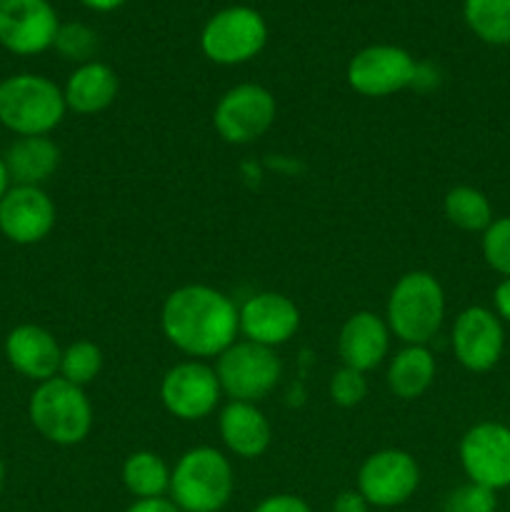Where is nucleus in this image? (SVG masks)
Returning a JSON list of instances; mask_svg holds the SVG:
<instances>
[{
    "mask_svg": "<svg viewBox=\"0 0 510 512\" xmlns=\"http://www.w3.org/2000/svg\"><path fill=\"white\" fill-rule=\"evenodd\" d=\"M435 373H438V365H435V355L430 353L428 345H403L390 358L385 380L395 398L415 400L428 393Z\"/></svg>",
    "mask_w": 510,
    "mask_h": 512,
    "instance_id": "nucleus-22",
    "label": "nucleus"
},
{
    "mask_svg": "<svg viewBox=\"0 0 510 512\" xmlns=\"http://www.w3.org/2000/svg\"><path fill=\"white\" fill-rule=\"evenodd\" d=\"M125 490L135 500L165 498L170 490V468L158 453L153 450H138L125 458L123 470H120Z\"/></svg>",
    "mask_w": 510,
    "mask_h": 512,
    "instance_id": "nucleus-23",
    "label": "nucleus"
},
{
    "mask_svg": "<svg viewBox=\"0 0 510 512\" xmlns=\"http://www.w3.org/2000/svg\"><path fill=\"white\" fill-rule=\"evenodd\" d=\"M333 512H370V505L358 490H343L335 495Z\"/></svg>",
    "mask_w": 510,
    "mask_h": 512,
    "instance_id": "nucleus-32",
    "label": "nucleus"
},
{
    "mask_svg": "<svg viewBox=\"0 0 510 512\" xmlns=\"http://www.w3.org/2000/svg\"><path fill=\"white\" fill-rule=\"evenodd\" d=\"M10 175H8V168H5V160H3V155H0V200H3V195L8 193L10 190Z\"/></svg>",
    "mask_w": 510,
    "mask_h": 512,
    "instance_id": "nucleus-36",
    "label": "nucleus"
},
{
    "mask_svg": "<svg viewBox=\"0 0 510 512\" xmlns=\"http://www.w3.org/2000/svg\"><path fill=\"white\" fill-rule=\"evenodd\" d=\"M65 113L63 88L55 80L40 73H13L0 80V125L15 138L50 135Z\"/></svg>",
    "mask_w": 510,
    "mask_h": 512,
    "instance_id": "nucleus-3",
    "label": "nucleus"
},
{
    "mask_svg": "<svg viewBox=\"0 0 510 512\" xmlns=\"http://www.w3.org/2000/svg\"><path fill=\"white\" fill-rule=\"evenodd\" d=\"M100 370H103V350L90 340H75L68 348H63L58 375L68 383L85 388L98 378Z\"/></svg>",
    "mask_w": 510,
    "mask_h": 512,
    "instance_id": "nucleus-26",
    "label": "nucleus"
},
{
    "mask_svg": "<svg viewBox=\"0 0 510 512\" xmlns=\"http://www.w3.org/2000/svg\"><path fill=\"white\" fill-rule=\"evenodd\" d=\"M418 60L400 45L375 43L358 50L345 68V80L363 98H388L413 88Z\"/></svg>",
    "mask_w": 510,
    "mask_h": 512,
    "instance_id": "nucleus-9",
    "label": "nucleus"
},
{
    "mask_svg": "<svg viewBox=\"0 0 510 512\" xmlns=\"http://www.w3.org/2000/svg\"><path fill=\"white\" fill-rule=\"evenodd\" d=\"M118 75L103 60L75 65L63 85L65 108L78 115H95L108 110L118 98Z\"/></svg>",
    "mask_w": 510,
    "mask_h": 512,
    "instance_id": "nucleus-20",
    "label": "nucleus"
},
{
    "mask_svg": "<svg viewBox=\"0 0 510 512\" xmlns=\"http://www.w3.org/2000/svg\"><path fill=\"white\" fill-rule=\"evenodd\" d=\"M5 478H8V470H5L3 458H0V498H3V490H5Z\"/></svg>",
    "mask_w": 510,
    "mask_h": 512,
    "instance_id": "nucleus-37",
    "label": "nucleus"
},
{
    "mask_svg": "<svg viewBox=\"0 0 510 512\" xmlns=\"http://www.w3.org/2000/svg\"><path fill=\"white\" fill-rule=\"evenodd\" d=\"M60 20L50 0H0V45L18 58L53 48Z\"/></svg>",
    "mask_w": 510,
    "mask_h": 512,
    "instance_id": "nucleus-13",
    "label": "nucleus"
},
{
    "mask_svg": "<svg viewBox=\"0 0 510 512\" xmlns=\"http://www.w3.org/2000/svg\"><path fill=\"white\" fill-rule=\"evenodd\" d=\"M328 393L338 408H355V405L368 398V380H365V373L343 365V368L330 375Z\"/></svg>",
    "mask_w": 510,
    "mask_h": 512,
    "instance_id": "nucleus-29",
    "label": "nucleus"
},
{
    "mask_svg": "<svg viewBox=\"0 0 510 512\" xmlns=\"http://www.w3.org/2000/svg\"><path fill=\"white\" fill-rule=\"evenodd\" d=\"M470 33L488 45H510V0H463Z\"/></svg>",
    "mask_w": 510,
    "mask_h": 512,
    "instance_id": "nucleus-25",
    "label": "nucleus"
},
{
    "mask_svg": "<svg viewBox=\"0 0 510 512\" xmlns=\"http://www.w3.org/2000/svg\"><path fill=\"white\" fill-rule=\"evenodd\" d=\"M483 258L503 278H510V215L495 218L483 233Z\"/></svg>",
    "mask_w": 510,
    "mask_h": 512,
    "instance_id": "nucleus-28",
    "label": "nucleus"
},
{
    "mask_svg": "<svg viewBox=\"0 0 510 512\" xmlns=\"http://www.w3.org/2000/svg\"><path fill=\"white\" fill-rule=\"evenodd\" d=\"M160 328L190 360L218 358L240 335L238 305L210 285H180L163 300Z\"/></svg>",
    "mask_w": 510,
    "mask_h": 512,
    "instance_id": "nucleus-1",
    "label": "nucleus"
},
{
    "mask_svg": "<svg viewBox=\"0 0 510 512\" xmlns=\"http://www.w3.org/2000/svg\"><path fill=\"white\" fill-rule=\"evenodd\" d=\"M215 375L223 395L240 403H255L268 398L283 378V363L273 348H263L250 340H235L218 355Z\"/></svg>",
    "mask_w": 510,
    "mask_h": 512,
    "instance_id": "nucleus-7",
    "label": "nucleus"
},
{
    "mask_svg": "<svg viewBox=\"0 0 510 512\" xmlns=\"http://www.w3.org/2000/svg\"><path fill=\"white\" fill-rule=\"evenodd\" d=\"M13 185H35L43 188L60 165V148L50 135H30L15 138L3 153Z\"/></svg>",
    "mask_w": 510,
    "mask_h": 512,
    "instance_id": "nucleus-21",
    "label": "nucleus"
},
{
    "mask_svg": "<svg viewBox=\"0 0 510 512\" xmlns=\"http://www.w3.org/2000/svg\"><path fill=\"white\" fill-rule=\"evenodd\" d=\"M253 512H313V508L303 498H298V495L275 493L260 500Z\"/></svg>",
    "mask_w": 510,
    "mask_h": 512,
    "instance_id": "nucleus-31",
    "label": "nucleus"
},
{
    "mask_svg": "<svg viewBox=\"0 0 510 512\" xmlns=\"http://www.w3.org/2000/svg\"><path fill=\"white\" fill-rule=\"evenodd\" d=\"M390 333L385 318L373 310H358L343 323L338 333V355L345 368L370 373L390 353Z\"/></svg>",
    "mask_w": 510,
    "mask_h": 512,
    "instance_id": "nucleus-18",
    "label": "nucleus"
},
{
    "mask_svg": "<svg viewBox=\"0 0 510 512\" xmlns=\"http://www.w3.org/2000/svg\"><path fill=\"white\" fill-rule=\"evenodd\" d=\"M300 328V310L288 295L263 290L238 308V330L245 340L263 348H280L295 338Z\"/></svg>",
    "mask_w": 510,
    "mask_h": 512,
    "instance_id": "nucleus-16",
    "label": "nucleus"
},
{
    "mask_svg": "<svg viewBox=\"0 0 510 512\" xmlns=\"http://www.w3.org/2000/svg\"><path fill=\"white\" fill-rule=\"evenodd\" d=\"M268 43V23L250 5H228L200 30V50L215 65H243Z\"/></svg>",
    "mask_w": 510,
    "mask_h": 512,
    "instance_id": "nucleus-6",
    "label": "nucleus"
},
{
    "mask_svg": "<svg viewBox=\"0 0 510 512\" xmlns=\"http://www.w3.org/2000/svg\"><path fill=\"white\" fill-rule=\"evenodd\" d=\"M498 510V498L493 490L483 485L465 483L460 488L450 490L443 500V512H495Z\"/></svg>",
    "mask_w": 510,
    "mask_h": 512,
    "instance_id": "nucleus-30",
    "label": "nucleus"
},
{
    "mask_svg": "<svg viewBox=\"0 0 510 512\" xmlns=\"http://www.w3.org/2000/svg\"><path fill=\"white\" fill-rule=\"evenodd\" d=\"M443 213L448 223L463 233H485V228L495 220L488 195L473 185L450 188L443 198Z\"/></svg>",
    "mask_w": 510,
    "mask_h": 512,
    "instance_id": "nucleus-24",
    "label": "nucleus"
},
{
    "mask_svg": "<svg viewBox=\"0 0 510 512\" xmlns=\"http://www.w3.org/2000/svg\"><path fill=\"white\" fill-rule=\"evenodd\" d=\"M460 465L468 483L498 490L510 488V428L503 423H475L465 430L458 445Z\"/></svg>",
    "mask_w": 510,
    "mask_h": 512,
    "instance_id": "nucleus-12",
    "label": "nucleus"
},
{
    "mask_svg": "<svg viewBox=\"0 0 510 512\" xmlns=\"http://www.w3.org/2000/svg\"><path fill=\"white\" fill-rule=\"evenodd\" d=\"M278 103L265 85L240 83L220 95L213 110V128L225 143L250 145L275 123Z\"/></svg>",
    "mask_w": 510,
    "mask_h": 512,
    "instance_id": "nucleus-8",
    "label": "nucleus"
},
{
    "mask_svg": "<svg viewBox=\"0 0 510 512\" xmlns=\"http://www.w3.org/2000/svg\"><path fill=\"white\" fill-rule=\"evenodd\" d=\"M220 440L225 448L243 460H255L268 453L273 443V428L255 403L230 400L218 415Z\"/></svg>",
    "mask_w": 510,
    "mask_h": 512,
    "instance_id": "nucleus-19",
    "label": "nucleus"
},
{
    "mask_svg": "<svg viewBox=\"0 0 510 512\" xmlns=\"http://www.w3.org/2000/svg\"><path fill=\"white\" fill-rule=\"evenodd\" d=\"M125 512H180V510L170 498H148V500H133Z\"/></svg>",
    "mask_w": 510,
    "mask_h": 512,
    "instance_id": "nucleus-34",
    "label": "nucleus"
},
{
    "mask_svg": "<svg viewBox=\"0 0 510 512\" xmlns=\"http://www.w3.org/2000/svg\"><path fill=\"white\" fill-rule=\"evenodd\" d=\"M28 418L40 438L60 448H70L80 445L90 435L93 405L85 395V388L55 375L35 385L28 400Z\"/></svg>",
    "mask_w": 510,
    "mask_h": 512,
    "instance_id": "nucleus-5",
    "label": "nucleus"
},
{
    "mask_svg": "<svg viewBox=\"0 0 510 512\" xmlns=\"http://www.w3.org/2000/svg\"><path fill=\"white\" fill-rule=\"evenodd\" d=\"M220 398H223V390H220L218 375L205 360H183L173 365L160 380L163 408L183 423L208 418L210 413H215Z\"/></svg>",
    "mask_w": 510,
    "mask_h": 512,
    "instance_id": "nucleus-11",
    "label": "nucleus"
},
{
    "mask_svg": "<svg viewBox=\"0 0 510 512\" xmlns=\"http://www.w3.org/2000/svg\"><path fill=\"white\" fill-rule=\"evenodd\" d=\"M493 305V313L498 315L503 323H510V278H503L498 283V288H495L493 293Z\"/></svg>",
    "mask_w": 510,
    "mask_h": 512,
    "instance_id": "nucleus-33",
    "label": "nucleus"
},
{
    "mask_svg": "<svg viewBox=\"0 0 510 512\" xmlns=\"http://www.w3.org/2000/svg\"><path fill=\"white\" fill-rule=\"evenodd\" d=\"M445 320V290L428 270H410L395 280L385 305V323L403 345H428Z\"/></svg>",
    "mask_w": 510,
    "mask_h": 512,
    "instance_id": "nucleus-2",
    "label": "nucleus"
},
{
    "mask_svg": "<svg viewBox=\"0 0 510 512\" xmlns=\"http://www.w3.org/2000/svg\"><path fill=\"white\" fill-rule=\"evenodd\" d=\"M3 350L10 368L23 378L33 380L35 385L55 378L60 370V358H63V348L55 335L35 323L15 325L5 335Z\"/></svg>",
    "mask_w": 510,
    "mask_h": 512,
    "instance_id": "nucleus-17",
    "label": "nucleus"
},
{
    "mask_svg": "<svg viewBox=\"0 0 510 512\" xmlns=\"http://www.w3.org/2000/svg\"><path fill=\"white\" fill-rule=\"evenodd\" d=\"M420 485V465L408 450L385 448L368 455L358 470V493L370 508H400Z\"/></svg>",
    "mask_w": 510,
    "mask_h": 512,
    "instance_id": "nucleus-10",
    "label": "nucleus"
},
{
    "mask_svg": "<svg viewBox=\"0 0 510 512\" xmlns=\"http://www.w3.org/2000/svg\"><path fill=\"white\" fill-rule=\"evenodd\" d=\"M53 198L35 185H10L0 200V235L15 245H35L55 228Z\"/></svg>",
    "mask_w": 510,
    "mask_h": 512,
    "instance_id": "nucleus-15",
    "label": "nucleus"
},
{
    "mask_svg": "<svg viewBox=\"0 0 510 512\" xmlns=\"http://www.w3.org/2000/svg\"><path fill=\"white\" fill-rule=\"evenodd\" d=\"M80 3H83L85 8L95 10V13H113V10L123 8L128 0H80Z\"/></svg>",
    "mask_w": 510,
    "mask_h": 512,
    "instance_id": "nucleus-35",
    "label": "nucleus"
},
{
    "mask_svg": "<svg viewBox=\"0 0 510 512\" xmlns=\"http://www.w3.org/2000/svg\"><path fill=\"white\" fill-rule=\"evenodd\" d=\"M233 490V465L210 445L185 450L170 468L168 495L180 512H220L233 498Z\"/></svg>",
    "mask_w": 510,
    "mask_h": 512,
    "instance_id": "nucleus-4",
    "label": "nucleus"
},
{
    "mask_svg": "<svg viewBox=\"0 0 510 512\" xmlns=\"http://www.w3.org/2000/svg\"><path fill=\"white\" fill-rule=\"evenodd\" d=\"M455 360L470 373H488L500 363L505 350L503 320L483 305H470L455 318L450 330Z\"/></svg>",
    "mask_w": 510,
    "mask_h": 512,
    "instance_id": "nucleus-14",
    "label": "nucleus"
},
{
    "mask_svg": "<svg viewBox=\"0 0 510 512\" xmlns=\"http://www.w3.org/2000/svg\"><path fill=\"white\" fill-rule=\"evenodd\" d=\"M53 50L68 63H90L98 53V33L85 23H60L53 40Z\"/></svg>",
    "mask_w": 510,
    "mask_h": 512,
    "instance_id": "nucleus-27",
    "label": "nucleus"
}]
</instances>
